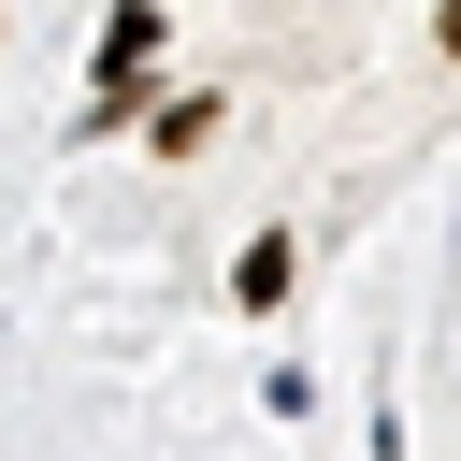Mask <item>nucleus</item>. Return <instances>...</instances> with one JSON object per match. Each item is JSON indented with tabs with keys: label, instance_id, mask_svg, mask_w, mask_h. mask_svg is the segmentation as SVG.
Instances as JSON below:
<instances>
[{
	"label": "nucleus",
	"instance_id": "3",
	"mask_svg": "<svg viewBox=\"0 0 461 461\" xmlns=\"http://www.w3.org/2000/svg\"><path fill=\"white\" fill-rule=\"evenodd\" d=\"M432 43H447V58H461V0H447V14H432Z\"/></svg>",
	"mask_w": 461,
	"mask_h": 461
},
{
	"label": "nucleus",
	"instance_id": "1",
	"mask_svg": "<svg viewBox=\"0 0 461 461\" xmlns=\"http://www.w3.org/2000/svg\"><path fill=\"white\" fill-rule=\"evenodd\" d=\"M144 144H158V158H202V144H216V86H187V101H173Z\"/></svg>",
	"mask_w": 461,
	"mask_h": 461
},
{
	"label": "nucleus",
	"instance_id": "2",
	"mask_svg": "<svg viewBox=\"0 0 461 461\" xmlns=\"http://www.w3.org/2000/svg\"><path fill=\"white\" fill-rule=\"evenodd\" d=\"M230 303H288V230H259V245L230 259Z\"/></svg>",
	"mask_w": 461,
	"mask_h": 461
}]
</instances>
